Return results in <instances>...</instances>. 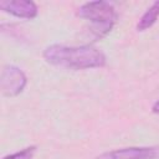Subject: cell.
Here are the masks:
<instances>
[{
    "label": "cell",
    "instance_id": "4",
    "mask_svg": "<svg viewBox=\"0 0 159 159\" xmlns=\"http://www.w3.org/2000/svg\"><path fill=\"white\" fill-rule=\"evenodd\" d=\"M96 159H159V147H130L102 153Z\"/></svg>",
    "mask_w": 159,
    "mask_h": 159
},
{
    "label": "cell",
    "instance_id": "6",
    "mask_svg": "<svg viewBox=\"0 0 159 159\" xmlns=\"http://www.w3.org/2000/svg\"><path fill=\"white\" fill-rule=\"evenodd\" d=\"M158 17H159V1H155L140 16V19L137 24V30L138 31H145V30L150 29L157 22Z\"/></svg>",
    "mask_w": 159,
    "mask_h": 159
},
{
    "label": "cell",
    "instance_id": "2",
    "mask_svg": "<svg viewBox=\"0 0 159 159\" xmlns=\"http://www.w3.org/2000/svg\"><path fill=\"white\" fill-rule=\"evenodd\" d=\"M77 15L89 22L91 34L96 40L108 35L117 22L118 14L116 7L109 1H88L78 7Z\"/></svg>",
    "mask_w": 159,
    "mask_h": 159
},
{
    "label": "cell",
    "instance_id": "3",
    "mask_svg": "<svg viewBox=\"0 0 159 159\" xmlns=\"http://www.w3.org/2000/svg\"><path fill=\"white\" fill-rule=\"evenodd\" d=\"M27 84V77L19 67L7 65L2 68L0 76V89L6 97L19 96Z\"/></svg>",
    "mask_w": 159,
    "mask_h": 159
},
{
    "label": "cell",
    "instance_id": "5",
    "mask_svg": "<svg viewBox=\"0 0 159 159\" xmlns=\"http://www.w3.org/2000/svg\"><path fill=\"white\" fill-rule=\"evenodd\" d=\"M0 9L20 19H35L39 14L37 5L30 0H4L0 1Z\"/></svg>",
    "mask_w": 159,
    "mask_h": 159
},
{
    "label": "cell",
    "instance_id": "1",
    "mask_svg": "<svg viewBox=\"0 0 159 159\" xmlns=\"http://www.w3.org/2000/svg\"><path fill=\"white\" fill-rule=\"evenodd\" d=\"M42 55L46 62L67 70L99 68L107 62L104 53L92 45L66 46L55 43L47 46Z\"/></svg>",
    "mask_w": 159,
    "mask_h": 159
},
{
    "label": "cell",
    "instance_id": "7",
    "mask_svg": "<svg viewBox=\"0 0 159 159\" xmlns=\"http://www.w3.org/2000/svg\"><path fill=\"white\" fill-rule=\"evenodd\" d=\"M36 153V147L31 145V147H27L20 152H16L14 154H10V155H6L4 159H32L34 155Z\"/></svg>",
    "mask_w": 159,
    "mask_h": 159
},
{
    "label": "cell",
    "instance_id": "8",
    "mask_svg": "<svg viewBox=\"0 0 159 159\" xmlns=\"http://www.w3.org/2000/svg\"><path fill=\"white\" fill-rule=\"evenodd\" d=\"M152 109H153L154 113H158V114H159V99L153 104V108H152Z\"/></svg>",
    "mask_w": 159,
    "mask_h": 159
}]
</instances>
